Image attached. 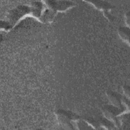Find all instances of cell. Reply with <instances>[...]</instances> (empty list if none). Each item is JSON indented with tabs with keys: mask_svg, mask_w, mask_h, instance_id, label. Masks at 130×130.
<instances>
[{
	"mask_svg": "<svg viewBox=\"0 0 130 130\" xmlns=\"http://www.w3.org/2000/svg\"><path fill=\"white\" fill-rule=\"evenodd\" d=\"M32 15V8L31 6H18L11 10L6 16L4 21V26L1 27L6 29H9L17 23V22L23 17L27 15Z\"/></svg>",
	"mask_w": 130,
	"mask_h": 130,
	"instance_id": "6da1fadb",
	"label": "cell"
},
{
	"mask_svg": "<svg viewBox=\"0 0 130 130\" xmlns=\"http://www.w3.org/2000/svg\"><path fill=\"white\" fill-rule=\"evenodd\" d=\"M47 7L55 12L64 11L73 7L75 3L71 1H45Z\"/></svg>",
	"mask_w": 130,
	"mask_h": 130,
	"instance_id": "7a4b0ae2",
	"label": "cell"
},
{
	"mask_svg": "<svg viewBox=\"0 0 130 130\" xmlns=\"http://www.w3.org/2000/svg\"><path fill=\"white\" fill-rule=\"evenodd\" d=\"M107 95L112 104L114 106H116L118 108L121 110L122 108L121 105V100L119 95L116 94V93L111 91H108L107 92Z\"/></svg>",
	"mask_w": 130,
	"mask_h": 130,
	"instance_id": "3957f363",
	"label": "cell"
},
{
	"mask_svg": "<svg viewBox=\"0 0 130 130\" xmlns=\"http://www.w3.org/2000/svg\"><path fill=\"white\" fill-rule=\"evenodd\" d=\"M120 110H118V108H115L114 107L106 106L103 110V113L105 116L108 118L114 119L116 115L120 113Z\"/></svg>",
	"mask_w": 130,
	"mask_h": 130,
	"instance_id": "277c9868",
	"label": "cell"
},
{
	"mask_svg": "<svg viewBox=\"0 0 130 130\" xmlns=\"http://www.w3.org/2000/svg\"><path fill=\"white\" fill-rule=\"evenodd\" d=\"M89 3H92L97 9L104 10L106 13H107L108 10L111 8L110 5L105 1H90Z\"/></svg>",
	"mask_w": 130,
	"mask_h": 130,
	"instance_id": "5b68a950",
	"label": "cell"
},
{
	"mask_svg": "<svg viewBox=\"0 0 130 130\" xmlns=\"http://www.w3.org/2000/svg\"><path fill=\"white\" fill-rule=\"evenodd\" d=\"M118 34L120 38L129 43V28L128 27H121L118 29Z\"/></svg>",
	"mask_w": 130,
	"mask_h": 130,
	"instance_id": "8992f818",
	"label": "cell"
}]
</instances>
